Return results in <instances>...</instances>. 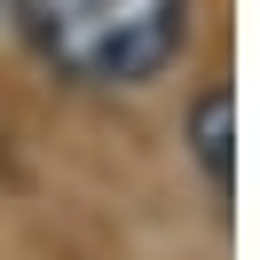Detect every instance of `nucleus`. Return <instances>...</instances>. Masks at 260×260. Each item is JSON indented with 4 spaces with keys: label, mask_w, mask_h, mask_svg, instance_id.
I'll list each match as a JSON object with an SVG mask.
<instances>
[{
    "label": "nucleus",
    "mask_w": 260,
    "mask_h": 260,
    "mask_svg": "<svg viewBox=\"0 0 260 260\" xmlns=\"http://www.w3.org/2000/svg\"><path fill=\"white\" fill-rule=\"evenodd\" d=\"M24 55L87 95H134L166 79L197 32V0H8Z\"/></svg>",
    "instance_id": "nucleus-1"
},
{
    "label": "nucleus",
    "mask_w": 260,
    "mask_h": 260,
    "mask_svg": "<svg viewBox=\"0 0 260 260\" xmlns=\"http://www.w3.org/2000/svg\"><path fill=\"white\" fill-rule=\"evenodd\" d=\"M181 158L197 166L213 205H237V87L229 79H205L189 103H181Z\"/></svg>",
    "instance_id": "nucleus-2"
}]
</instances>
